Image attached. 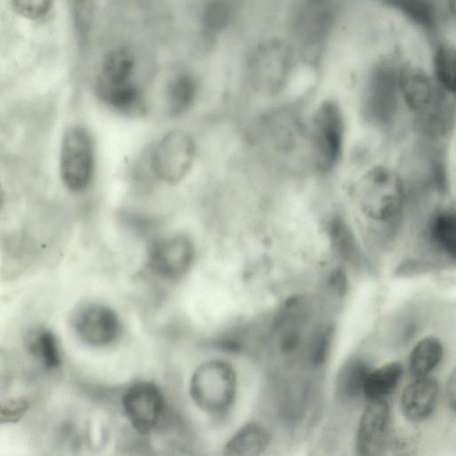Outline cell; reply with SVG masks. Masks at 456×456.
I'll use <instances>...</instances> for the list:
<instances>
[{"instance_id":"obj_1","label":"cell","mask_w":456,"mask_h":456,"mask_svg":"<svg viewBox=\"0 0 456 456\" xmlns=\"http://www.w3.org/2000/svg\"><path fill=\"white\" fill-rule=\"evenodd\" d=\"M354 195L363 216L387 223L398 216L404 200V187L393 170L376 166L366 171L356 183Z\"/></svg>"},{"instance_id":"obj_2","label":"cell","mask_w":456,"mask_h":456,"mask_svg":"<svg viewBox=\"0 0 456 456\" xmlns=\"http://www.w3.org/2000/svg\"><path fill=\"white\" fill-rule=\"evenodd\" d=\"M134 70V61L127 51L112 50L104 57L96 80L100 99L126 115H139L143 110L140 89L133 81Z\"/></svg>"},{"instance_id":"obj_3","label":"cell","mask_w":456,"mask_h":456,"mask_svg":"<svg viewBox=\"0 0 456 456\" xmlns=\"http://www.w3.org/2000/svg\"><path fill=\"white\" fill-rule=\"evenodd\" d=\"M345 122L339 106L332 101L322 102L315 110L310 126V143L317 168L332 171L342 158Z\"/></svg>"},{"instance_id":"obj_4","label":"cell","mask_w":456,"mask_h":456,"mask_svg":"<svg viewBox=\"0 0 456 456\" xmlns=\"http://www.w3.org/2000/svg\"><path fill=\"white\" fill-rule=\"evenodd\" d=\"M236 388L232 368L222 361H209L193 373L190 385L195 403L208 412L225 410L232 403Z\"/></svg>"},{"instance_id":"obj_5","label":"cell","mask_w":456,"mask_h":456,"mask_svg":"<svg viewBox=\"0 0 456 456\" xmlns=\"http://www.w3.org/2000/svg\"><path fill=\"white\" fill-rule=\"evenodd\" d=\"M94 167L91 134L81 126L69 127L61 146L60 169L63 183L71 191L86 190L91 183Z\"/></svg>"},{"instance_id":"obj_6","label":"cell","mask_w":456,"mask_h":456,"mask_svg":"<svg viewBox=\"0 0 456 456\" xmlns=\"http://www.w3.org/2000/svg\"><path fill=\"white\" fill-rule=\"evenodd\" d=\"M196 155L191 135L180 129L165 134L154 147L151 165L154 174L163 182L175 184L190 172Z\"/></svg>"},{"instance_id":"obj_7","label":"cell","mask_w":456,"mask_h":456,"mask_svg":"<svg viewBox=\"0 0 456 456\" xmlns=\"http://www.w3.org/2000/svg\"><path fill=\"white\" fill-rule=\"evenodd\" d=\"M399 71L390 63H383L371 72L363 101V112L370 121L386 126L394 119L401 94Z\"/></svg>"},{"instance_id":"obj_8","label":"cell","mask_w":456,"mask_h":456,"mask_svg":"<svg viewBox=\"0 0 456 456\" xmlns=\"http://www.w3.org/2000/svg\"><path fill=\"white\" fill-rule=\"evenodd\" d=\"M291 51L281 40L273 39L261 44L249 61L253 85L265 93L279 92L290 71Z\"/></svg>"},{"instance_id":"obj_9","label":"cell","mask_w":456,"mask_h":456,"mask_svg":"<svg viewBox=\"0 0 456 456\" xmlns=\"http://www.w3.org/2000/svg\"><path fill=\"white\" fill-rule=\"evenodd\" d=\"M194 255L191 240L185 234L176 233L151 241L148 249V265L159 276L175 280L190 269Z\"/></svg>"},{"instance_id":"obj_10","label":"cell","mask_w":456,"mask_h":456,"mask_svg":"<svg viewBox=\"0 0 456 456\" xmlns=\"http://www.w3.org/2000/svg\"><path fill=\"white\" fill-rule=\"evenodd\" d=\"M337 15L335 0H304L294 19V35L305 49L318 47L329 35Z\"/></svg>"},{"instance_id":"obj_11","label":"cell","mask_w":456,"mask_h":456,"mask_svg":"<svg viewBox=\"0 0 456 456\" xmlns=\"http://www.w3.org/2000/svg\"><path fill=\"white\" fill-rule=\"evenodd\" d=\"M73 327L79 338L94 346L113 342L120 331L116 313L104 305L91 303L79 307L73 316Z\"/></svg>"},{"instance_id":"obj_12","label":"cell","mask_w":456,"mask_h":456,"mask_svg":"<svg viewBox=\"0 0 456 456\" xmlns=\"http://www.w3.org/2000/svg\"><path fill=\"white\" fill-rule=\"evenodd\" d=\"M123 408L132 426L141 434L151 432L159 423L163 411V397L151 382L133 385L122 398Z\"/></svg>"},{"instance_id":"obj_13","label":"cell","mask_w":456,"mask_h":456,"mask_svg":"<svg viewBox=\"0 0 456 456\" xmlns=\"http://www.w3.org/2000/svg\"><path fill=\"white\" fill-rule=\"evenodd\" d=\"M390 411L384 399L370 400L360 419L356 450L359 455L383 453L390 438Z\"/></svg>"},{"instance_id":"obj_14","label":"cell","mask_w":456,"mask_h":456,"mask_svg":"<svg viewBox=\"0 0 456 456\" xmlns=\"http://www.w3.org/2000/svg\"><path fill=\"white\" fill-rule=\"evenodd\" d=\"M400 92L407 105L420 118L444 111V100L431 78L420 69L407 66L399 71Z\"/></svg>"},{"instance_id":"obj_15","label":"cell","mask_w":456,"mask_h":456,"mask_svg":"<svg viewBox=\"0 0 456 456\" xmlns=\"http://www.w3.org/2000/svg\"><path fill=\"white\" fill-rule=\"evenodd\" d=\"M438 395L439 385L435 379L429 376L415 378L402 394V412L411 421H422L434 411Z\"/></svg>"},{"instance_id":"obj_16","label":"cell","mask_w":456,"mask_h":456,"mask_svg":"<svg viewBox=\"0 0 456 456\" xmlns=\"http://www.w3.org/2000/svg\"><path fill=\"white\" fill-rule=\"evenodd\" d=\"M428 237L437 252L456 261V211L436 213L428 222Z\"/></svg>"},{"instance_id":"obj_17","label":"cell","mask_w":456,"mask_h":456,"mask_svg":"<svg viewBox=\"0 0 456 456\" xmlns=\"http://www.w3.org/2000/svg\"><path fill=\"white\" fill-rule=\"evenodd\" d=\"M403 373L399 362H390L370 370L364 384L363 395L370 400H381L396 387Z\"/></svg>"},{"instance_id":"obj_18","label":"cell","mask_w":456,"mask_h":456,"mask_svg":"<svg viewBox=\"0 0 456 456\" xmlns=\"http://www.w3.org/2000/svg\"><path fill=\"white\" fill-rule=\"evenodd\" d=\"M269 437L265 430L256 423L241 428L225 444L226 455L251 456L261 454L267 447Z\"/></svg>"},{"instance_id":"obj_19","label":"cell","mask_w":456,"mask_h":456,"mask_svg":"<svg viewBox=\"0 0 456 456\" xmlns=\"http://www.w3.org/2000/svg\"><path fill=\"white\" fill-rule=\"evenodd\" d=\"M443 357V345L435 337H427L419 340L412 348L409 368L414 378L428 376Z\"/></svg>"},{"instance_id":"obj_20","label":"cell","mask_w":456,"mask_h":456,"mask_svg":"<svg viewBox=\"0 0 456 456\" xmlns=\"http://www.w3.org/2000/svg\"><path fill=\"white\" fill-rule=\"evenodd\" d=\"M197 92V82L191 76H176L169 84L167 92V104L170 116L178 117L190 110L196 100Z\"/></svg>"},{"instance_id":"obj_21","label":"cell","mask_w":456,"mask_h":456,"mask_svg":"<svg viewBox=\"0 0 456 456\" xmlns=\"http://www.w3.org/2000/svg\"><path fill=\"white\" fill-rule=\"evenodd\" d=\"M370 370L367 362L360 358L347 361L338 372L337 392L346 398H354L363 394L365 380Z\"/></svg>"},{"instance_id":"obj_22","label":"cell","mask_w":456,"mask_h":456,"mask_svg":"<svg viewBox=\"0 0 456 456\" xmlns=\"http://www.w3.org/2000/svg\"><path fill=\"white\" fill-rule=\"evenodd\" d=\"M28 348L47 369H55L61 364V354L56 337L49 330L39 329L28 338Z\"/></svg>"},{"instance_id":"obj_23","label":"cell","mask_w":456,"mask_h":456,"mask_svg":"<svg viewBox=\"0 0 456 456\" xmlns=\"http://www.w3.org/2000/svg\"><path fill=\"white\" fill-rule=\"evenodd\" d=\"M327 232L334 249L344 258L358 256V247L350 226L339 216H333L327 224Z\"/></svg>"},{"instance_id":"obj_24","label":"cell","mask_w":456,"mask_h":456,"mask_svg":"<svg viewBox=\"0 0 456 456\" xmlns=\"http://www.w3.org/2000/svg\"><path fill=\"white\" fill-rule=\"evenodd\" d=\"M434 68L440 86L456 94V46L441 45L434 56Z\"/></svg>"},{"instance_id":"obj_25","label":"cell","mask_w":456,"mask_h":456,"mask_svg":"<svg viewBox=\"0 0 456 456\" xmlns=\"http://www.w3.org/2000/svg\"><path fill=\"white\" fill-rule=\"evenodd\" d=\"M386 5L404 14L415 24L431 28L436 22V12L429 0H381Z\"/></svg>"},{"instance_id":"obj_26","label":"cell","mask_w":456,"mask_h":456,"mask_svg":"<svg viewBox=\"0 0 456 456\" xmlns=\"http://www.w3.org/2000/svg\"><path fill=\"white\" fill-rule=\"evenodd\" d=\"M230 9L224 0H210L203 12V21L208 29L217 31L225 27Z\"/></svg>"},{"instance_id":"obj_27","label":"cell","mask_w":456,"mask_h":456,"mask_svg":"<svg viewBox=\"0 0 456 456\" xmlns=\"http://www.w3.org/2000/svg\"><path fill=\"white\" fill-rule=\"evenodd\" d=\"M15 11L29 20L45 16L51 9L53 0H12Z\"/></svg>"},{"instance_id":"obj_28","label":"cell","mask_w":456,"mask_h":456,"mask_svg":"<svg viewBox=\"0 0 456 456\" xmlns=\"http://www.w3.org/2000/svg\"><path fill=\"white\" fill-rule=\"evenodd\" d=\"M28 403L20 399H12L1 406V421L13 422L18 420L27 411Z\"/></svg>"},{"instance_id":"obj_29","label":"cell","mask_w":456,"mask_h":456,"mask_svg":"<svg viewBox=\"0 0 456 456\" xmlns=\"http://www.w3.org/2000/svg\"><path fill=\"white\" fill-rule=\"evenodd\" d=\"M332 336V330L329 328L321 334L316 341L314 350V362L315 364H322L323 361H325V358L330 352Z\"/></svg>"},{"instance_id":"obj_30","label":"cell","mask_w":456,"mask_h":456,"mask_svg":"<svg viewBox=\"0 0 456 456\" xmlns=\"http://www.w3.org/2000/svg\"><path fill=\"white\" fill-rule=\"evenodd\" d=\"M446 397L450 408L456 414V368L449 376L446 384Z\"/></svg>"},{"instance_id":"obj_31","label":"cell","mask_w":456,"mask_h":456,"mask_svg":"<svg viewBox=\"0 0 456 456\" xmlns=\"http://www.w3.org/2000/svg\"><path fill=\"white\" fill-rule=\"evenodd\" d=\"M331 287L338 292L344 294L346 290V277L343 270L337 269L330 278Z\"/></svg>"},{"instance_id":"obj_32","label":"cell","mask_w":456,"mask_h":456,"mask_svg":"<svg viewBox=\"0 0 456 456\" xmlns=\"http://www.w3.org/2000/svg\"><path fill=\"white\" fill-rule=\"evenodd\" d=\"M449 9L456 20V0H448Z\"/></svg>"},{"instance_id":"obj_33","label":"cell","mask_w":456,"mask_h":456,"mask_svg":"<svg viewBox=\"0 0 456 456\" xmlns=\"http://www.w3.org/2000/svg\"><path fill=\"white\" fill-rule=\"evenodd\" d=\"M77 4H81L86 0H74Z\"/></svg>"}]
</instances>
